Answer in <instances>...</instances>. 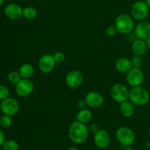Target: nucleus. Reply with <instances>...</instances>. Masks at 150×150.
I'll list each match as a JSON object with an SVG mask.
<instances>
[{"mask_svg": "<svg viewBox=\"0 0 150 150\" xmlns=\"http://www.w3.org/2000/svg\"><path fill=\"white\" fill-rule=\"evenodd\" d=\"M84 99L86 100L87 105L90 108H100L104 103V99L103 96L97 92H88Z\"/></svg>", "mask_w": 150, "mask_h": 150, "instance_id": "4468645a", "label": "nucleus"}, {"mask_svg": "<svg viewBox=\"0 0 150 150\" xmlns=\"http://www.w3.org/2000/svg\"><path fill=\"white\" fill-rule=\"evenodd\" d=\"M4 14L12 20H18L23 16V9L17 4H10L4 8Z\"/></svg>", "mask_w": 150, "mask_h": 150, "instance_id": "2eb2a0df", "label": "nucleus"}, {"mask_svg": "<svg viewBox=\"0 0 150 150\" xmlns=\"http://www.w3.org/2000/svg\"><path fill=\"white\" fill-rule=\"evenodd\" d=\"M134 35L137 39L145 40L150 36V22L142 21L134 28Z\"/></svg>", "mask_w": 150, "mask_h": 150, "instance_id": "ddd939ff", "label": "nucleus"}, {"mask_svg": "<svg viewBox=\"0 0 150 150\" xmlns=\"http://www.w3.org/2000/svg\"><path fill=\"white\" fill-rule=\"evenodd\" d=\"M56 64L57 63L54 58V55L47 54H44L40 58L38 67L42 73H50L54 69Z\"/></svg>", "mask_w": 150, "mask_h": 150, "instance_id": "9d476101", "label": "nucleus"}, {"mask_svg": "<svg viewBox=\"0 0 150 150\" xmlns=\"http://www.w3.org/2000/svg\"><path fill=\"white\" fill-rule=\"evenodd\" d=\"M92 113L90 110H88L86 108L80 109V111L76 114V120L83 124H87L90 122L92 120Z\"/></svg>", "mask_w": 150, "mask_h": 150, "instance_id": "6ab92c4d", "label": "nucleus"}, {"mask_svg": "<svg viewBox=\"0 0 150 150\" xmlns=\"http://www.w3.org/2000/svg\"><path fill=\"white\" fill-rule=\"evenodd\" d=\"M9 95H10V91L8 88L4 85H0V100H3L9 98Z\"/></svg>", "mask_w": 150, "mask_h": 150, "instance_id": "a878e982", "label": "nucleus"}, {"mask_svg": "<svg viewBox=\"0 0 150 150\" xmlns=\"http://www.w3.org/2000/svg\"><path fill=\"white\" fill-rule=\"evenodd\" d=\"M0 109L4 114L11 117L15 115L18 111V102L14 98H7L1 100L0 104Z\"/></svg>", "mask_w": 150, "mask_h": 150, "instance_id": "1a4fd4ad", "label": "nucleus"}, {"mask_svg": "<svg viewBox=\"0 0 150 150\" xmlns=\"http://www.w3.org/2000/svg\"><path fill=\"white\" fill-rule=\"evenodd\" d=\"M114 25L118 33L127 35L134 30V19L127 14H120L115 19Z\"/></svg>", "mask_w": 150, "mask_h": 150, "instance_id": "7ed1b4c3", "label": "nucleus"}, {"mask_svg": "<svg viewBox=\"0 0 150 150\" xmlns=\"http://www.w3.org/2000/svg\"><path fill=\"white\" fill-rule=\"evenodd\" d=\"M83 81L82 73L79 70H71L67 74L65 78L66 84L71 89H76L81 86Z\"/></svg>", "mask_w": 150, "mask_h": 150, "instance_id": "9b49d317", "label": "nucleus"}, {"mask_svg": "<svg viewBox=\"0 0 150 150\" xmlns=\"http://www.w3.org/2000/svg\"><path fill=\"white\" fill-rule=\"evenodd\" d=\"M132 65L133 67H136V68H141L143 65L144 60L142 59V57H139V56H133L132 57L131 59Z\"/></svg>", "mask_w": 150, "mask_h": 150, "instance_id": "393cba45", "label": "nucleus"}, {"mask_svg": "<svg viewBox=\"0 0 150 150\" xmlns=\"http://www.w3.org/2000/svg\"><path fill=\"white\" fill-rule=\"evenodd\" d=\"M118 33L117 32V29L116 28L115 25H111V26H108V27L105 29V34H106L107 36L108 37H114Z\"/></svg>", "mask_w": 150, "mask_h": 150, "instance_id": "bb28decb", "label": "nucleus"}, {"mask_svg": "<svg viewBox=\"0 0 150 150\" xmlns=\"http://www.w3.org/2000/svg\"><path fill=\"white\" fill-rule=\"evenodd\" d=\"M149 139H150V128H149Z\"/></svg>", "mask_w": 150, "mask_h": 150, "instance_id": "e433bc0d", "label": "nucleus"}, {"mask_svg": "<svg viewBox=\"0 0 150 150\" xmlns=\"http://www.w3.org/2000/svg\"><path fill=\"white\" fill-rule=\"evenodd\" d=\"M35 89L34 83L27 79H21L16 84V92L20 97H27L33 92Z\"/></svg>", "mask_w": 150, "mask_h": 150, "instance_id": "6e6552de", "label": "nucleus"}, {"mask_svg": "<svg viewBox=\"0 0 150 150\" xmlns=\"http://www.w3.org/2000/svg\"><path fill=\"white\" fill-rule=\"evenodd\" d=\"M145 1H146V4L149 6V7H150V0H145Z\"/></svg>", "mask_w": 150, "mask_h": 150, "instance_id": "f704fd0d", "label": "nucleus"}, {"mask_svg": "<svg viewBox=\"0 0 150 150\" xmlns=\"http://www.w3.org/2000/svg\"><path fill=\"white\" fill-rule=\"evenodd\" d=\"M147 46L145 40L140 39H136L133 42L131 45V50L133 54L135 56H139L142 57L144 55L147 50Z\"/></svg>", "mask_w": 150, "mask_h": 150, "instance_id": "dca6fc26", "label": "nucleus"}, {"mask_svg": "<svg viewBox=\"0 0 150 150\" xmlns=\"http://www.w3.org/2000/svg\"><path fill=\"white\" fill-rule=\"evenodd\" d=\"M38 15V11L33 7H26L23 9V16L28 20L35 18Z\"/></svg>", "mask_w": 150, "mask_h": 150, "instance_id": "412c9836", "label": "nucleus"}, {"mask_svg": "<svg viewBox=\"0 0 150 150\" xmlns=\"http://www.w3.org/2000/svg\"><path fill=\"white\" fill-rule=\"evenodd\" d=\"M0 150H2V149H1V147H0Z\"/></svg>", "mask_w": 150, "mask_h": 150, "instance_id": "4c0bfd02", "label": "nucleus"}, {"mask_svg": "<svg viewBox=\"0 0 150 150\" xmlns=\"http://www.w3.org/2000/svg\"><path fill=\"white\" fill-rule=\"evenodd\" d=\"M129 92L130 90H128L127 86L118 83L111 86L110 94L114 101L119 103H122L129 99Z\"/></svg>", "mask_w": 150, "mask_h": 150, "instance_id": "423d86ee", "label": "nucleus"}, {"mask_svg": "<svg viewBox=\"0 0 150 150\" xmlns=\"http://www.w3.org/2000/svg\"><path fill=\"white\" fill-rule=\"evenodd\" d=\"M120 111L122 115L127 118H130L134 114V105L130 101H125V102L120 103Z\"/></svg>", "mask_w": 150, "mask_h": 150, "instance_id": "a211bd4d", "label": "nucleus"}, {"mask_svg": "<svg viewBox=\"0 0 150 150\" xmlns=\"http://www.w3.org/2000/svg\"><path fill=\"white\" fill-rule=\"evenodd\" d=\"M94 142L98 148L105 149L111 144V136L106 130L101 129L95 133Z\"/></svg>", "mask_w": 150, "mask_h": 150, "instance_id": "f8f14e48", "label": "nucleus"}, {"mask_svg": "<svg viewBox=\"0 0 150 150\" xmlns=\"http://www.w3.org/2000/svg\"><path fill=\"white\" fill-rule=\"evenodd\" d=\"M144 73L141 68L133 67L126 73V81L130 86H139L144 83Z\"/></svg>", "mask_w": 150, "mask_h": 150, "instance_id": "0eeeda50", "label": "nucleus"}, {"mask_svg": "<svg viewBox=\"0 0 150 150\" xmlns=\"http://www.w3.org/2000/svg\"><path fill=\"white\" fill-rule=\"evenodd\" d=\"M18 72L21 79H29L33 76L34 73H35V68L29 63H25L21 66Z\"/></svg>", "mask_w": 150, "mask_h": 150, "instance_id": "aec40b11", "label": "nucleus"}, {"mask_svg": "<svg viewBox=\"0 0 150 150\" xmlns=\"http://www.w3.org/2000/svg\"><path fill=\"white\" fill-rule=\"evenodd\" d=\"M54 58L55 59L56 63H57V64H61V63H62L65 60V55H64V53L58 51V52L54 54Z\"/></svg>", "mask_w": 150, "mask_h": 150, "instance_id": "cd10ccee", "label": "nucleus"}, {"mask_svg": "<svg viewBox=\"0 0 150 150\" xmlns=\"http://www.w3.org/2000/svg\"><path fill=\"white\" fill-rule=\"evenodd\" d=\"M12 125V119L10 116L5 115L0 118V126L3 128H8Z\"/></svg>", "mask_w": 150, "mask_h": 150, "instance_id": "b1692460", "label": "nucleus"}, {"mask_svg": "<svg viewBox=\"0 0 150 150\" xmlns=\"http://www.w3.org/2000/svg\"><path fill=\"white\" fill-rule=\"evenodd\" d=\"M8 81L13 84H16L19 82V81L21 79V75L19 72L12 71L8 74Z\"/></svg>", "mask_w": 150, "mask_h": 150, "instance_id": "5701e85b", "label": "nucleus"}, {"mask_svg": "<svg viewBox=\"0 0 150 150\" xmlns=\"http://www.w3.org/2000/svg\"><path fill=\"white\" fill-rule=\"evenodd\" d=\"M4 2V0H0V6L2 5Z\"/></svg>", "mask_w": 150, "mask_h": 150, "instance_id": "c9c22d12", "label": "nucleus"}, {"mask_svg": "<svg viewBox=\"0 0 150 150\" xmlns=\"http://www.w3.org/2000/svg\"><path fill=\"white\" fill-rule=\"evenodd\" d=\"M116 136L118 142L123 147L130 146L133 144L136 140V136L133 130L125 126L120 127L117 129Z\"/></svg>", "mask_w": 150, "mask_h": 150, "instance_id": "20e7f679", "label": "nucleus"}, {"mask_svg": "<svg viewBox=\"0 0 150 150\" xmlns=\"http://www.w3.org/2000/svg\"><path fill=\"white\" fill-rule=\"evenodd\" d=\"M4 142H5V136L2 130H0V146H2Z\"/></svg>", "mask_w": 150, "mask_h": 150, "instance_id": "7c9ffc66", "label": "nucleus"}, {"mask_svg": "<svg viewBox=\"0 0 150 150\" xmlns=\"http://www.w3.org/2000/svg\"><path fill=\"white\" fill-rule=\"evenodd\" d=\"M18 144L14 140L6 141L2 145L3 150H18Z\"/></svg>", "mask_w": 150, "mask_h": 150, "instance_id": "4be33fe9", "label": "nucleus"}, {"mask_svg": "<svg viewBox=\"0 0 150 150\" xmlns=\"http://www.w3.org/2000/svg\"><path fill=\"white\" fill-rule=\"evenodd\" d=\"M89 130L94 133H95L96 132H98V130H100L99 127H98V126L96 124H91L90 125H89Z\"/></svg>", "mask_w": 150, "mask_h": 150, "instance_id": "c756f323", "label": "nucleus"}, {"mask_svg": "<svg viewBox=\"0 0 150 150\" xmlns=\"http://www.w3.org/2000/svg\"><path fill=\"white\" fill-rule=\"evenodd\" d=\"M77 105H78V108H79V109H83V108H85V107L87 105V104H86V100H85V99H83V100H79V102H78L77 103Z\"/></svg>", "mask_w": 150, "mask_h": 150, "instance_id": "c85d7f7f", "label": "nucleus"}, {"mask_svg": "<svg viewBox=\"0 0 150 150\" xmlns=\"http://www.w3.org/2000/svg\"><path fill=\"white\" fill-rule=\"evenodd\" d=\"M115 67L119 73H127L133 68L131 60L126 57H122L116 62Z\"/></svg>", "mask_w": 150, "mask_h": 150, "instance_id": "f3484780", "label": "nucleus"}, {"mask_svg": "<svg viewBox=\"0 0 150 150\" xmlns=\"http://www.w3.org/2000/svg\"><path fill=\"white\" fill-rule=\"evenodd\" d=\"M145 42H146V46H147V48H149V49H150V36L149 37V38H147L146 40H145Z\"/></svg>", "mask_w": 150, "mask_h": 150, "instance_id": "2f4dec72", "label": "nucleus"}, {"mask_svg": "<svg viewBox=\"0 0 150 150\" xmlns=\"http://www.w3.org/2000/svg\"><path fill=\"white\" fill-rule=\"evenodd\" d=\"M124 150H134L133 149V148H131L130 146H127V147H125V148Z\"/></svg>", "mask_w": 150, "mask_h": 150, "instance_id": "72a5a7b5", "label": "nucleus"}, {"mask_svg": "<svg viewBox=\"0 0 150 150\" xmlns=\"http://www.w3.org/2000/svg\"><path fill=\"white\" fill-rule=\"evenodd\" d=\"M131 16L133 19L139 21L145 20L149 13V7L145 1H137L132 5Z\"/></svg>", "mask_w": 150, "mask_h": 150, "instance_id": "39448f33", "label": "nucleus"}, {"mask_svg": "<svg viewBox=\"0 0 150 150\" xmlns=\"http://www.w3.org/2000/svg\"><path fill=\"white\" fill-rule=\"evenodd\" d=\"M66 150H79L77 149V148H76V147H74V146H71V147H69V148H67V149Z\"/></svg>", "mask_w": 150, "mask_h": 150, "instance_id": "473e14b6", "label": "nucleus"}, {"mask_svg": "<svg viewBox=\"0 0 150 150\" xmlns=\"http://www.w3.org/2000/svg\"><path fill=\"white\" fill-rule=\"evenodd\" d=\"M68 136L70 140L75 144L83 143L89 136V129L86 124L75 121L70 125L68 130Z\"/></svg>", "mask_w": 150, "mask_h": 150, "instance_id": "f257e3e1", "label": "nucleus"}, {"mask_svg": "<svg viewBox=\"0 0 150 150\" xmlns=\"http://www.w3.org/2000/svg\"><path fill=\"white\" fill-rule=\"evenodd\" d=\"M149 94L146 89L142 86H133L129 92V100L136 105H145L149 103Z\"/></svg>", "mask_w": 150, "mask_h": 150, "instance_id": "f03ea898", "label": "nucleus"}]
</instances>
